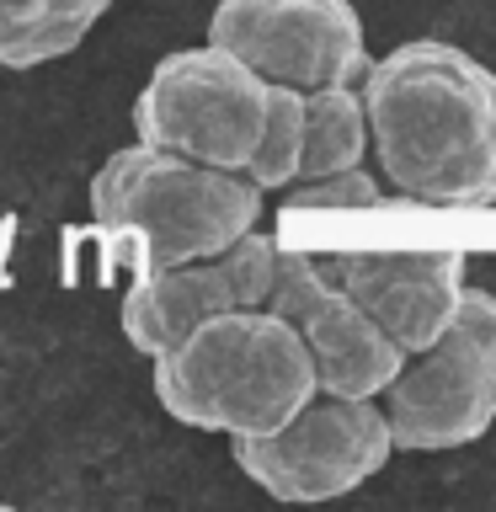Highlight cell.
I'll return each mask as SVG.
<instances>
[{
	"label": "cell",
	"mask_w": 496,
	"mask_h": 512,
	"mask_svg": "<svg viewBox=\"0 0 496 512\" xmlns=\"http://www.w3.org/2000/svg\"><path fill=\"white\" fill-rule=\"evenodd\" d=\"M272 272H278V240L267 230H246L235 246L198 256V262L144 272L123 294V336L144 358H155L171 342H182L192 326H203L208 315L267 304Z\"/></svg>",
	"instance_id": "9"
},
{
	"label": "cell",
	"mask_w": 496,
	"mask_h": 512,
	"mask_svg": "<svg viewBox=\"0 0 496 512\" xmlns=\"http://www.w3.org/2000/svg\"><path fill=\"white\" fill-rule=\"evenodd\" d=\"M267 96L272 80L224 48H176L144 80L134 102V139L246 176L267 134Z\"/></svg>",
	"instance_id": "5"
},
{
	"label": "cell",
	"mask_w": 496,
	"mask_h": 512,
	"mask_svg": "<svg viewBox=\"0 0 496 512\" xmlns=\"http://www.w3.org/2000/svg\"><path fill=\"white\" fill-rule=\"evenodd\" d=\"M235 464L278 502H331L368 486L390 464V422L374 395H326L304 406L267 438H230Z\"/></svg>",
	"instance_id": "6"
},
{
	"label": "cell",
	"mask_w": 496,
	"mask_h": 512,
	"mask_svg": "<svg viewBox=\"0 0 496 512\" xmlns=\"http://www.w3.org/2000/svg\"><path fill=\"white\" fill-rule=\"evenodd\" d=\"M384 187L427 208L496 203V70L443 38L395 43L358 80Z\"/></svg>",
	"instance_id": "1"
},
{
	"label": "cell",
	"mask_w": 496,
	"mask_h": 512,
	"mask_svg": "<svg viewBox=\"0 0 496 512\" xmlns=\"http://www.w3.org/2000/svg\"><path fill=\"white\" fill-rule=\"evenodd\" d=\"M112 0H0V70H38L86 43Z\"/></svg>",
	"instance_id": "11"
},
{
	"label": "cell",
	"mask_w": 496,
	"mask_h": 512,
	"mask_svg": "<svg viewBox=\"0 0 496 512\" xmlns=\"http://www.w3.org/2000/svg\"><path fill=\"white\" fill-rule=\"evenodd\" d=\"M150 363L160 406L182 427L224 438H267L320 390L304 342L267 304L208 315Z\"/></svg>",
	"instance_id": "3"
},
{
	"label": "cell",
	"mask_w": 496,
	"mask_h": 512,
	"mask_svg": "<svg viewBox=\"0 0 496 512\" xmlns=\"http://www.w3.org/2000/svg\"><path fill=\"white\" fill-rule=\"evenodd\" d=\"M390 443L406 454H443L496 427V294L464 288L459 315L422 352H406L395 379L374 395Z\"/></svg>",
	"instance_id": "4"
},
{
	"label": "cell",
	"mask_w": 496,
	"mask_h": 512,
	"mask_svg": "<svg viewBox=\"0 0 496 512\" xmlns=\"http://www.w3.org/2000/svg\"><path fill=\"white\" fill-rule=\"evenodd\" d=\"M208 43L294 91L358 86L368 70L363 16L352 0H219Z\"/></svg>",
	"instance_id": "7"
},
{
	"label": "cell",
	"mask_w": 496,
	"mask_h": 512,
	"mask_svg": "<svg viewBox=\"0 0 496 512\" xmlns=\"http://www.w3.org/2000/svg\"><path fill=\"white\" fill-rule=\"evenodd\" d=\"M326 278L400 352H422L448 331L464 299V251H310Z\"/></svg>",
	"instance_id": "10"
},
{
	"label": "cell",
	"mask_w": 496,
	"mask_h": 512,
	"mask_svg": "<svg viewBox=\"0 0 496 512\" xmlns=\"http://www.w3.org/2000/svg\"><path fill=\"white\" fill-rule=\"evenodd\" d=\"M283 214H315V208H379L384 203V187L374 182V171L352 166V171H336V176H315V182H288L283 187Z\"/></svg>",
	"instance_id": "14"
},
{
	"label": "cell",
	"mask_w": 496,
	"mask_h": 512,
	"mask_svg": "<svg viewBox=\"0 0 496 512\" xmlns=\"http://www.w3.org/2000/svg\"><path fill=\"white\" fill-rule=\"evenodd\" d=\"M267 310L294 326V336L315 363V384L326 395H379L395 379V368L406 363V352L363 315L358 299L342 294L315 267L310 251L278 246V272H272Z\"/></svg>",
	"instance_id": "8"
},
{
	"label": "cell",
	"mask_w": 496,
	"mask_h": 512,
	"mask_svg": "<svg viewBox=\"0 0 496 512\" xmlns=\"http://www.w3.org/2000/svg\"><path fill=\"white\" fill-rule=\"evenodd\" d=\"M363 155H368V118H363L358 86L304 91V150H299L294 182L352 171V166H363Z\"/></svg>",
	"instance_id": "12"
},
{
	"label": "cell",
	"mask_w": 496,
	"mask_h": 512,
	"mask_svg": "<svg viewBox=\"0 0 496 512\" xmlns=\"http://www.w3.org/2000/svg\"><path fill=\"white\" fill-rule=\"evenodd\" d=\"M96 235L134 267V278L182 267L235 246L262 219V187L160 144H123L91 176Z\"/></svg>",
	"instance_id": "2"
},
{
	"label": "cell",
	"mask_w": 496,
	"mask_h": 512,
	"mask_svg": "<svg viewBox=\"0 0 496 512\" xmlns=\"http://www.w3.org/2000/svg\"><path fill=\"white\" fill-rule=\"evenodd\" d=\"M299 150H304V91L272 86L267 134H262V150H256V160L246 166V176L262 192H283L299 176Z\"/></svg>",
	"instance_id": "13"
}]
</instances>
